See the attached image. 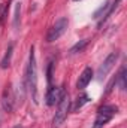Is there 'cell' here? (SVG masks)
Segmentation results:
<instances>
[{
  "label": "cell",
  "mask_w": 127,
  "mask_h": 128,
  "mask_svg": "<svg viewBox=\"0 0 127 128\" xmlns=\"http://www.w3.org/2000/svg\"><path fill=\"white\" fill-rule=\"evenodd\" d=\"M67 26H69V21H67L66 16H61L60 20H57L55 24L49 28V32H48V34H46V42L51 43V42H55L57 39H60L64 33H66Z\"/></svg>",
  "instance_id": "cell-4"
},
{
  "label": "cell",
  "mask_w": 127,
  "mask_h": 128,
  "mask_svg": "<svg viewBox=\"0 0 127 128\" xmlns=\"http://www.w3.org/2000/svg\"><path fill=\"white\" fill-rule=\"evenodd\" d=\"M91 79H93V70H91V67H85V68L82 70V73L79 74V78H78L76 88H78V90L87 88V85L91 82Z\"/></svg>",
  "instance_id": "cell-8"
},
{
  "label": "cell",
  "mask_w": 127,
  "mask_h": 128,
  "mask_svg": "<svg viewBox=\"0 0 127 128\" xmlns=\"http://www.w3.org/2000/svg\"><path fill=\"white\" fill-rule=\"evenodd\" d=\"M66 92H64L63 88H49L48 90V92H46V104L48 106H54L55 103H58L60 100H61V97L64 96Z\"/></svg>",
  "instance_id": "cell-7"
},
{
  "label": "cell",
  "mask_w": 127,
  "mask_h": 128,
  "mask_svg": "<svg viewBox=\"0 0 127 128\" xmlns=\"http://www.w3.org/2000/svg\"><path fill=\"white\" fill-rule=\"evenodd\" d=\"M14 128H21V127H20V125H17V127H14Z\"/></svg>",
  "instance_id": "cell-14"
},
{
  "label": "cell",
  "mask_w": 127,
  "mask_h": 128,
  "mask_svg": "<svg viewBox=\"0 0 127 128\" xmlns=\"http://www.w3.org/2000/svg\"><path fill=\"white\" fill-rule=\"evenodd\" d=\"M20 16H21V3L18 2L15 6V16H14V28L15 30H18V27H20V20H21Z\"/></svg>",
  "instance_id": "cell-11"
},
{
  "label": "cell",
  "mask_w": 127,
  "mask_h": 128,
  "mask_svg": "<svg viewBox=\"0 0 127 128\" xmlns=\"http://www.w3.org/2000/svg\"><path fill=\"white\" fill-rule=\"evenodd\" d=\"M115 79H117V80H120V88L124 91V90H126V68H124V67L120 70V74H118Z\"/></svg>",
  "instance_id": "cell-12"
},
{
  "label": "cell",
  "mask_w": 127,
  "mask_h": 128,
  "mask_svg": "<svg viewBox=\"0 0 127 128\" xmlns=\"http://www.w3.org/2000/svg\"><path fill=\"white\" fill-rule=\"evenodd\" d=\"M12 51H14V45H9V46H8V49H6L5 57H3V58H2V61H0V67H2V68H8V67L11 66V60H12Z\"/></svg>",
  "instance_id": "cell-9"
},
{
  "label": "cell",
  "mask_w": 127,
  "mask_h": 128,
  "mask_svg": "<svg viewBox=\"0 0 127 128\" xmlns=\"http://www.w3.org/2000/svg\"><path fill=\"white\" fill-rule=\"evenodd\" d=\"M88 98H90L88 96H82L81 98H78V103H76L75 109H79V107H82V106H84V104H85V103L88 101Z\"/></svg>",
  "instance_id": "cell-13"
},
{
  "label": "cell",
  "mask_w": 127,
  "mask_h": 128,
  "mask_svg": "<svg viewBox=\"0 0 127 128\" xmlns=\"http://www.w3.org/2000/svg\"><path fill=\"white\" fill-rule=\"evenodd\" d=\"M117 106H103L99 109L97 112V116H96V121H94V125L93 128H103L117 113Z\"/></svg>",
  "instance_id": "cell-2"
},
{
  "label": "cell",
  "mask_w": 127,
  "mask_h": 128,
  "mask_svg": "<svg viewBox=\"0 0 127 128\" xmlns=\"http://www.w3.org/2000/svg\"><path fill=\"white\" fill-rule=\"evenodd\" d=\"M14 103H15V97L12 92V88L11 85L6 86V90L3 91V96H2V107L5 109V112L11 113L14 110Z\"/></svg>",
  "instance_id": "cell-6"
},
{
  "label": "cell",
  "mask_w": 127,
  "mask_h": 128,
  "mask_svg": "<svg viewBox=\"0 0 127 128\" xmlns=\"http://www.w3.org/2000/svg\"><path fill=\"white\" fill-rule=\"evenodd\" d=\"M87 43H88V40H87V39H84V40L78 42L76 45H73V46L70 48V54H78V52H82V51H84V48L87 46Z\"/></svg>",
  "instance_id": "cell-10"
},
{
  "label": "cell",
  "mask_w": 127,
  "mask_h": 128,
  "mask_svg": "<svg viewBox=\"0 0 127 128\" xmlns=\"http://www.w3.org/2000/svg\"><path fill=\"white\" fill-rule=\"evenodd\" d=\"M73 2H79V0H73Z\"/></svg>",
  "instance_id": "cell-15"
},
{
  "label": "cell",
  "mask_w": 127,
  "mask_h": 128,
  "mask_svg": "<svg viewBox=\"0 0 127 128\" xmlns=\"http://www.w3.org/2000/svg\"><path fill=\"white\" fill-rule=\"evenodd\" d=\"M118 57H120L118 52H111V54L105 58V61L100 64L99 68H97V73H96V79H97V80H103V79L108 76V73L114 68V66L117 63Z\"/></svg>",
  "instance_id": "cell-3"
},
{
  "label": "cell",
  "mask_w": 127,
  "mask_h": 128,
  "mask_svg": "<svg viewBox=\"0 0 127 128\" xmlns=\"http://www.w3.org/2000/svg\"><path fill=\"white\" fill-rule=\"evenodd\" d=\"M69 107H70V100H69L67 94H64L61 100L58 101V109L54 116V127H60L64 122V119L67 118V113H69Z\"/></svg>",
  "instance_id": "cell-5"
},
{
  "label": "cell",
  "mask_w": 127,
  "mask_h": 128,
  "mask_svg": "<svg viewBox=\"0 0 127 128\" xmlns=\"http://www.w3.org/2000/svg\"><path fill=\"white\" fill-rule=\"evenodd\" d=\"M24 84L29 88L32 100L34 104L39 103V97H37V66H36V57H34V48H30V55H29V64L26 68V78H24Z\"/></svg>",
  "instance_id": "cell-1"
}]
</instances>
